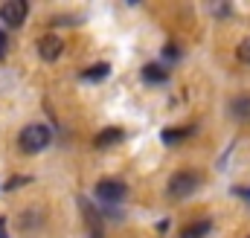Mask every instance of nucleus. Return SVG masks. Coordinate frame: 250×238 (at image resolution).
Here are the masks:
<instances>
[{"instance_id": "3", "label": "nucleus", "mask_w": 250, "mask_h": 238, "mask_svg": "<svg viewBox=\"0 0 250 238\" xmlns=\"http://www.w3.org/2000/svg\"><path fill=\"white\" fill-rule=\"evenodd\" d=\"M26 15H29V6L23 0H9V3L0 6V20L6 26H21L26 20Z\"/></svg>"}, {"instance_id": "11", "label": "nucleus", "mask_w": 250, "mask_h": 238, "mask_svg": "<svg viewBox=\"0 0 250 238\" xmlns=\"http://www.w3.org/2000/svg\"><path fill=\"white\" fill-rule=\"evenodd\" d=\"M187 137V131H181V128H169V131H163V139L169 142V145H175V142H181Z\"/></svg>"}, {"instance_id": "14", "label": "nucleus", "mask_w": 250, "mask_h": 238, "mask_svg": "<svg viewBox=\"0 0 250 238\" xmlns=\"http://www.w3.org/2000/svg\"><path fill=\"white\" fill-rule=\"evenodd\" d=\"M0 238H9V233H6V218H0Z\"/></svg>"}, {"instance_id": "10", "label": "nucleus", "mask_w": 250, "mask_h": 238, "mask_svg": "<svg viewBox=\"0 0 250 238\" xmlns=\"http://www.w3.org/2000/svg\"><path fill=\"white\" fill-rule=\"evenodd\" d=\"M143 79H146V81H163V79H166V70H163L160 64H146V67H143Z\"/></svg>"}, {"instance_id": "1", "label": "nucleus", "mask_w": 250, "mask_h": 238, "mask_svg": "<svg viewBox=\"0 0 250 238\" xmlns=\"http://www.w3.org/2000/svg\"><path fill=\"white\" fill-rule=\"evenodd\" d=\"M50 142H53V131H50L47 125H41V122L26 125V128L21 131V137H18V145H21L23 154H38V151H44Z\"/></svg>"}, {"instance_id": "9", "label": "nucleus", "mask_w": 250, "mask_h": 238, "mask_svg": "<svg viewBox=\"0 0 250 238\" xmlns=\"http://www.w3.org/2000/svg\"><path fill=\"white\" fill-rule=\"evenodd\" d=\"M108 70H111V67H108L105 61H99V64H90V67L82 73V79H84V81H102V79L108 76Z\"/></svg>"}, {"instance_id": "16", "label": "nucleus", "mask_w": 250, "mask_h": 238, "mask_svg": "<svg viewBox=\"0 0 250 238\" xmlns=\"http://www.w3.org/2000/svg\"><path fill=\"white\" fill-rule=\"evenodd\" d=\"M242 195H250V192H242Z\"/></svg>"}, {"instance_id": "4", "label": "nucleus", "mask_w": 250, "mask_h": 238, "mask_svg": "<svg viewBox=\"0 0 250 238\" xmlns=\"http://www.w3.org/2000/svg\"><path fill=\"white\" fill-rule=\"evenodd\" d=\"M125 192H128V189H125L123 180H99V186H96V195H99V200H105V203L123 200Z\"/></svg>"}, {"instance_id": "8", "label": "nucleus", "mask_w": 250, "mask_h": 238, "mask_svg": "<svg viewBox=\"0 0 250 238\" xmlns=\"http://www.w3.org/2000/svg\"><path fill=\"white\" fill-rule=\"evenodd\" d=\"M209 230H212V224H209V221H195V224L184 227L181 238H204L207 233H209Z\"/></svg>"}, {"instance_id": "13", "label": "nucleus", "mask_w": 250, "mask_h": 238, "mask_svg": "<svg viewBox=\"0 0 250 238\" xmlns=\"http://www.w3.org/2000/svg\"><path fill=\"white\" fill-rule=\"evenodd\" d=\"M26 180H29V178H12L9 183H6V189H18V186H21V183H26Z\"/></svg>"}, {"instance_id": "2", "label": "nucleus", "mask_w": 250, "mask_h": 238, "mask_svg": "<svg viewBox=\"0 0 250 238\" xmlns=\"http://www.w3.org/2000/svg\"><path fill=\"white\" fill-rule=\"evenodd\" d=\"M198 186H201V175H195V172H178L169 180V198H175V200L189 198Z\"/></svg>"}, {"instance_id": "12", "label": "nucleus", "mask_w": 250, "mask_h": 238, "mask_svg": "<svg viewBox=\"0 0 250 238\" xmlns=\"http://www.w3.org/2000/svg\"><path fill=\"white\" fill-rule=\"evenodd\" d=\"M236 56L245 61V64H250V38H245V41L236 47Z\"/></svg>"}, {"instance_id": "6", "label": "nucleus", "mask_w": 250, "mask_h": 238, "mask_svg": "<svg viewBox=\"0 0 250 238\" xmlns=\"http://www.w3.org/2000/svg\"><path fill=\"white\" fill-rule=\"evenodd\" d=\"M123 137H125L123 128H105V131H99V134H96V148L117 145V142H123Z\"/></svg>"}, {"instance_id": "7", "label": "nucleus", "mask_w": 250, "mask_h": 238, "mask_svg": "<svg viewBox=\"0 0 250 238\" xmlns=\"http://www.w3.org/2000/svg\"><path fill=\"white\" fill-rule=\"evenodd\" d=\"M230 114L239 119V122H250V93L236 96V99L230 102Z\"/></svg>"}, {"instance_id": "5", "label": "nucleus", "mask_w": 250, "mask_h": 238, "mask_svg": "<svg viewBox=\"0 0 250 238\" xmlns=\"http://www.w3.org/2000/svg\"><path fill=\"white\" fill-rule=\"evenodd\" d=\"M62 53H64V41L59 35H44V38H38V56L44 61H56Z\"/></svg>"}, {"instance_id": "15", "label": "nucleus", "mask_w": 250, "mask_h": 238, "mask_svg": "<svg viewBox=\"0 0 250 238\" xmlns=\"http://www.w3.org/2000/svg\"><path fill=\"white\" fill-rule=\"evenodd\" d=\"M3 47H6V35L0 32V56H3Z\"/></svg>"}]
</instances>
